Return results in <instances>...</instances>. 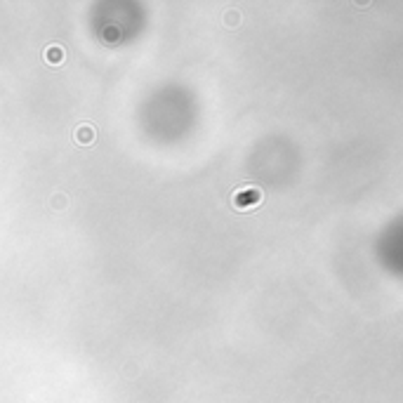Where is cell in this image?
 Returning a JSON list of instances; mask_svg holds the SVG:
<instances>
[{"label": "cell", "instance_id": "1", "mask_svg": "<svg viewBox=\"0 0 403 403\" xmlns=\"http://www.w3.org/2000/svg\"><path fill=\"white\" fill-rule=\"evenodd\" d=\"M257 198H260V193L253 191V189H248V191H238L233 196V205H236V208H250V205L257 203Z\"/></svg>", "mask_w": 403, "mask_h": 403}, {"label": "cell", "instance_id": "3", "mask_svg": "<svg viewBox=\"0 0 403 403\" xmlns=\"http://www.w3.org/2000/svg\"><path fill=\"white\" fill-rule=\"evenodd\" d=\"M80 137H83V144H85V142H88V137H90V130H83Z\"/></svg>", "mask_w": 403, "mask_h": 403}, {"label": "cell", "instance_id": "2", "mask_svg": "<svg viewBox=\"0 0 403 403\" xmlns=\"http://www.w3.org/2000/svg\"><path fill=\"white\" fill-rule=\"evenodd\" d=\"M45 59H48L50 64H59L64 59V50L59 48V45H52V48H48V52H45Z\"/></svg>", "mask_w": 403, "mask_h": 403}]
</instances>
